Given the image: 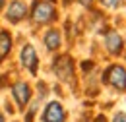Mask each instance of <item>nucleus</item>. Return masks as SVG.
<instances>
[{
  "instance_id": "nucleus-1",
  "label": "nucleus",
  "mask_w": 126,
  "mask_h": 122,
  "mask_svg": "<svg viewBox=\"0 0 126 122\" xmlns=\"http://www.w3.org/2000/svg\"><path fill=\"white\" fill-rule=\"evenodd\" d=\"M29 17L35 25H50L58 19V8L48 0H33Z\"/></svg>"
},
{
  "instance_id": "nucleus-2",
  "label": "nucleus",
  "mask_w": 126,
  "mask_h": 122,
  "mask_svg": "<svg viewBox=\"0 0 126 122\" xmlns=\"http://www.w3.org/2000/svg\"><path fill=\"white\" fill-rule=\"evenodd\" d=\"M2 12H4V19L10 25H17L25 17H29V4L25 0H10V2H6Z\"/></svg>"
},
{
  "instance_id": "nucleus-3",
  "label": "nucleus",
  "mask_w": 126,
  "mask_h": 122,
  "mask_svg": "<svg viewBox=\"0 0 126 122\" xmlns=\"http://www.w3.org/2000/svg\"><path fill=\"white\" fill-rule=\"evenodd\" d=\"M52 72L56 77L64 83H72L74 81V58L68 54H60L52 60Z\"/></svg>"
},
{
  "instance_id": "nucleus-4",
  "label": "nucleus",
  "mask_w": 126,
  "mask_h": 122,
  "mask_svg": "<svg viewBox=\"0 0 126 122\" xmlns=\"http://www.w3.org/2000/svg\"><path fill=\"white\" fill-rule=\"evenodd\" d=\"M103 81L116 91H126V68L122 64H110L103 74Z\"/></svg>"
},
{
  "instance_id": "nucleus-5",
  "label": "nucleus",
  "mask_w": 126,
  "mask_h": 122,
  "mask_svg": "<svg viewBox=\"0 0 126 122\" xmlns=\"http://www.w3.org/2000/svg\"><path fill=\"white\" fill-rule=\"evenodd\" d=\"M21 64L25 66V70H29L31 76H37V68H39V56H37V50L31 43H25L21 46Z\"/></svg>"
},
{
  "instance_id": "nucleus-6",
  "label": "nucleus",
  "mask_w": 126,
  "mask_h": 122,
  "mask_svg": "<svg viewBox=\"0 0 126 122\" xmlns=\"http://www.w3.org/2000/svg\"><path fill=\"white\" fill-rule=\"evenodd\" d=\"M12 97L16 99V103H17V107L23 108L29 105V101H31V85L27 83V81H16L14 85H12Z\"/></svg>"
},
{
  "instance_id": "nucleus-7",
  "label": "nucleus",
  "mask_w": 126,
  "mask_h": 122,
  "mask_svg": "<svg viewBox=\"0 0 126 122\" xmlns=\"http://www.w3.org/2000/svg\"><path fill=\"white\" fill-rule=\"evenodd\" d=\"M105 48L112 56H120L124 50V39L116 29H109L105 33Z\"/></svg>"
},
{
  "instance_id": "nucleus-8",
  "label": "nucleus",
  "mask_w": 126,
  "mask_h": 122,
  "mask_svg": "<svg viewBox=\"0 0 126 122\" xmlns=\"http://www.w3.org/2000/svg\"><path fill=\"white\" fill-rule=\"evenodd\" d=\"M66 120V110L58 101H50L43 110V122H64Z\"/></svg>"
},
{
  "instance_id": "nucleus-9",
  "label": "nucleus",
  "mask_w": 126,
  "mask_h": 122,
  "mask_svg": "<svg viewBox=\"0 0 126 122\" xmlns=\"http://www.w3.org/2000/svg\"><path fill=\"white\" fill-rule=\"evenodd\" d=\"M43 43L47 46V50H50V52L58 50L60 45H62V33H60V29L48 27V29L45 31V35H43Z\"/></svg>"
},
{
  "instance_id": "nucleus-10",
  "label": "nucleus",
  "mask_w": 126,
  "mask_h": 122,
  "mask_svg": "<svg viewBox=\"0 0 126 122\" xmlns=\"http://www.w3.org/2000/svg\"><path fill=\"white\" fill-rule=\"evenodd\" d=\"M12 52V33L8 29H0V64Z\"/></svg>"
},
{
  "instance_id": "nucleus-11",
  "label": "nucleus",
  "mask_w": 126,
  "mask_h": 122,
  "mask_svg": "<svg viewBox=\"0 0 126 122\" xmlns=\"http://www.w3.org/2000/svg\"><path fill=\"white\" fill-rule=\"evenodd\" d=\"M99 4L107 10H116V8L122 6V0H99Z\"/></svg>"
},
{
  "instance_id": "nucleus-12",
  "label": "nucleus",
  "mask_w": 126,
  "mask_h": 122,
  "mask_svg": "<svg viewBox=\"0 0 126 122\" xmlns=\"http://www.w3.org/2000/svg\"><path fill=\"white\" fill-rule=\"evenodd\" d=\"M35 112H37V101L31 103V107L27 108V114H25V122H33V116H35Z\"/></svg>"
},
{
  "instance_id": "nucleus-13",
  "label": "nucleus",
  "mask_w": 126,
  "mask_h": 122,
  "mask_svg": "<svg viewBox=\"0 0 126 122\" xmlns=\"http://www.w3.org/2000/svg\"><path fill=\"white\" fill-rule=\"evenodd\" d=\"M112 122H126V112H124V110L116 112V114H114V118H112Z\"/></svg>"
},
{
  "instance_id": "nucleus-14",
  "label": "nucleus",
  "mask_w": 126,
  "mask_h": 122,
  "mask_svg": "<svg viewBox=\"0 0 126 122\" xmlns=\"http://www.w3.org/2000/svg\"><path fill=\"white\" fill-rule=\"evenodd\" d=\"M78 2L83 6V8H91V6L95 4V0H78Z\"/></svg>"
},
{
  "instance_id": "nucleus-15",
  "label": "nucleus",
  "mask_w": 126,
  "mask_h": 122,
  "mask_svg": "<svg viewBox=\"0 0 126 122\" xmlns=\"http://www.w3.org/2000/svg\"><path fill=\"white\" fill-rule=\"evenodd\" d=\"M81 68H83V70H91V68H93V62H91V60H85L83 64H81Z\"/></svg>"
},
{
  "instance_id": "nucleus-16",
  "label": "nucleus",
  "mask_w": 126,
  "mask_h": 122,
  "mask_svg": "<svg viewBox=\"0 0 126 122\" xmlns=\"http://www.w3.org/2000/svg\"><path fill=\"white\" fill-rule=\"evenodd\" d=\"M95 122H107V118H105V116H103V114H99V116H97V118H95Z\"/></svg>"
},
{
  "instance_id": "nucleus-17",
  "label": "nucleus",
  "mask_w": 126,
  "mask_h": 122,
  "mask_svg": "<svg viewBox=\"0 0 126 122\" xmlns=\"http://www.w3.org/2000/svg\"><path fill=\"white\" fill-rule=\"evenodd\" d=\"M4 6H6V0H0V14H2V10H4Z\"/></svg>"
},
{
  "instance_id": "nucleus-18",
  "label": "nucleus",
  "mask_w": 126,
  "mask_h": 122,
  "mask_svg": "<svg viewBox=\"0 0 126 122\" xmlns=\"http://www.w3.org/2000/svg\"><path fill=\"white\" fill-rule=\"evenodd\" d=\"M72 2H74V0H62V6H70Z\"/></svg>"
},
{
  "instance_id": "nucleus-19",
  "label": "nucleus",
  "mask_w": 126,
  "mask_h": 122,
  "mask_svg": "<svg viewBox=\"0 0 126 122\" xmlns=\"http://www.w3.org/2000/svg\"><path fill=\"white\" fill-rule=\"evenodd\" d=\"M0 122H4V116H2V112H0Z\"/></svg>"
},
{
  "instance_id": "nucleus-20",
  "label": "nucleus",
  "mask_w": 126,
  "mask_h": 122,
  "mask_svg": "<svg viewBox=\"0 0 126 122\" xmlns=\"http://www.w3.org/2000/svg\"><path fill=\"white\" fill-rule=\"evenodd\" d=\"M48 2H52V4H56V2H58V0H48Z\"/></svg>"
}]
</instances>
